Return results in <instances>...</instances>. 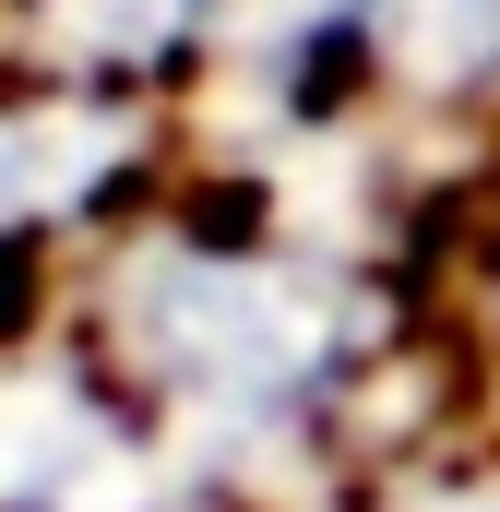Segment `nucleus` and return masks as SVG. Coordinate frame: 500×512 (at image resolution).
<instances>
[{
  "label": "nucleus",
  "mask_w": 500,
  "mask_h": 512,
  "mask_svg": "<svg viewBox=\"0 0 500 512\" xmlns=\"http://www.w3.org/2000/svg\"><path fill=\"white\" fill-rule=\"evenodd\" d=\"M131 346L155 393H179L203 429L227 441H262V429H298L334 370H346V334L322 310L310 274H262V262H155L143 298H131Z\"/></svg>",
  "instance_id": "obj_1"
}]
</instances>
